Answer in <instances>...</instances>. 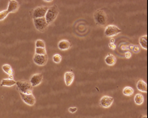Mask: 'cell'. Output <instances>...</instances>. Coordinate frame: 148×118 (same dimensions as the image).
<instances>
[{
  "label": "cell",
  "mask_w": 148,
  "mask_h": 118,
  "mask_svg": "<svg viewBox=\"0 0 148 118\" xmlns=\"http://www.w3.org/2000/svg\"><path fill=\"white\" fill-rule=\"evenodd\" d=\"M58 15H59V9H58L57 5H53L52 7L48 8V11L46 12V15L45 16V18L47 21V23L50 24L53 21L56 20V18Z\"/></svg>",
  "instance_id": "obj_1"
},
{
  "label": "cell",
  "mask_w": 148,
  "mask_h": 118,
  "mask_svg": "<svg viewBox=\"0 0 148 118\" xmlns=\"http://www.w3.org/2000/svg\"><path fill=\"white\" fill-rule=\"evenodd\" d=\"M16 86L20 92L24 94H32V86L31 83L26 81H18L16 82Z\"/></svg>",
  "instance_id": "obj_2"
},
{
  "label": "cell",
  "mask_w": 148,
  "mask_h": 118,
  "mask_svg": "<svg viewBox=\"0 0 148 118\" xmlns=\"http://www.w3.org/2000/svg\"><path fill=\"white\" fill-rule=\"evenodd\" d=\"M94 20L97 24L104 26L108 22V17L105 12L101 10H98L94 14Z\"/></svg>",
  "instance_id": "obj_3"
},
{
  "label": "cell",
  "mask_w": 148,
  "mask_h": 118,
  "mask_svg": "<svg viewBox=\"0 0 148 118\" xmlns=\"http://www.w3.org/2000/svg\"><path fill=\"white\" fill-rule=\"evenodd\" d=\"M33 24L35 25L36 30L40 32H44L46 28H48L49 24L45 20V18H38V19H33Z\"/></svg>",
  "instance_id": "obj_4"
},
{
  "label": "cell",
  "mask_w": 148,
  "mask_h": 118,
  "mask_svg": "<svg viewBox=\"0 0 148 118\" xmlns=\"http://www.w3.org/2000/svg\"><path fill=\"white\" fill-rule=\"evenodd\" d=\"M48 8L47 7H45V6H40V7H37L32 12V16H33V19H38V18H44L45 15H46V12L48 11Z\"/></svg>",
  "instance_id": "obj_5"
},
{
  "label": "cell",
  "mask_w": 148,
  "mask_h": 118,
  "mask_svg": "<svg viewBox=\"0 0 148 118\" xmlns=\"http://www.w3.org/2000/svg\"><path fill=\"white\" fill-rule=\"evenodd\" d=\"M120 32H121V30L120 28H118L117 26H116V25H112V24L108 25L105 28V30H104V34H105V36H108V37L117 35Z\"/></svg>",
  "instance_id": "obj_6"
},
{
  "label": "cell",
  "mask_w": 148,
  "mask_h": 118,
  "mask_svg": "<svg viewBox=\"0 0 148 118\" xmlns=\"http://www.w3.org/2000/svg\"><path fill=\"white\" fill-rule=\"evenodd\" d=\"M20 96H21V98L23 99V101H24L25 104H27L29 106H33L34 104H35V103H36V99L34 97V95L32 94H24V93H21L20 92Z\"/></svg>",
  "instance_id": "obj_7"
},
{
  "label": "cell",
  "mask_w": 148,
  "mask_h": 118,
  "mask_svg": "<svg viewBox=\"0 0 148 118\" xmlns=\"http://www.w3.org/2000/svg\"><path fill=\"white\" fill-rule=\"evenodd\" d=\"M48 61V57L46 55H38L35 54L33 57V62L38 66H45Z\"/></svg>",
  "instance_id": "obj_8"
},
{
  "label": "cell",
  "mask_w": 148,
  "mask_h": 118,
  "mask_svg": "<svg viewBox=\"0 0 148 118\" xmlns=\"http://www.w3.org/2000/svg\"><path fill=\"white\" fill-rule=\"evenodd\" d=\"M112 103H113V98L108 95H104L100 100V106L105 108H109L112 104Z\"/></svg>",
  "instance_id": "obj_9"
},
{
  "label": "cell",
  "mask_w": 148,
  "mask_h": 118,
  "mask_svg": "<svg viewBox=\"0 0 148 118\" xmlns=\"http://www.w3.org/2000/svg\"><path fill=\"white\" fill-rule=\"evenodd\" d=\"M42 79H43V75L41 74H36V75H32L30 78V83L32 87H36L41 83Z\"/></svg>",
  "instance_id": "obj_10"
},
{
  "label": "cell",
  "mask_w": 148,
  "mask_h": 118,
  "mask_svg": "<svg viewBox=\"0 0 148 118\" xmlns=\"http://www.w3.org/2000/svg\"><path fill=\"white\" fill-rule=\"evenodd\" d=\"M74 79H75V75L72 71H67L65 73L64 80L66 86H71L74 82Z\"/></svg>",
  "instance_id": "obj_11"
},
{
  "label": "cell",
  "mask_w": 148,
  "mask_h": 118,
  "mask_svg": "<svg viewBox=\"0 0 148 118\" xmlns=\"http://www.w3.org/2000/svg\"><path fill=\"white\" fill-rule=\"evenodd\" d=\"M18 8H19V3L16 0H10L7 11L8 12V13L16 12L18 10Z\"/></svg>",
  "instance_id": "obj_12"
},
{
  "label": "cell",
  "mask_w": 148,
  "mask_h": 118,
  "mask_svg": "<svg viewBox=\"0 0 148 118\" xmlns=\"http://www.w3.org/2000/svg\"><path fill=\"white\" fill-rule=\"evenodd\" d=\"M58 47L61 50H67L71 47V43L69 42L67 40H62L58 44Z\"/></svg>",
  "instance_id": "obj_13"
},
{
  "label": "cell",
  "mask_w": 148,
  "mask_h": 118,
  "mask_svg": "<svg viewBox=\"0 0 148 118\" xmlns=\"http://www.w3.org/2000/svg\"><path fill=\"white\" fill-rule=\"evenodd\" d=\"M137 88L138 90L142 92H147V84L143 80H138L137 83Z\"/></svg>",
  "instance_id": "obj_14"
},
{
  "label": "cell",
  "mask_w": 148,
  "mask_h": 118,
  "mask_svg": "<svg viewBox=\"0 0 148 118\" xmlns=\"http://www.w3.org/2000/svg\"><path fill=\"white\" fill-rule=\"evenodd\" d=\"M16 84V82L12 79H3L1 81V86L2 87H12Z\"/></svg>",
  "instance_id": "obj_15"
},
{
  "label": "cell",
  "mask_w": 148,
  "mask_h": 118,
  "mask_svg": "<svg viewBox=\"0 0 148 118\" xmlns=\"http://www.w3.org/2000/svg\"><path fill=\"white\" fill-rule=\"evenodd\" d=\"M104 61H105V63H106L108 66H113V65H115V63H116V58H115V56L109 54H108V55L105 57Z\"/></svg>",
  "instance_id": "obj_16"
},
{
  "label": "cell",
  "mask_w": 148,
  "mask_h": 118,
  "mask_svg": "<svg viewBox=\"0 0 148 118\" xmlns=\"http://www.w3.org/2000/svg\"><path fill=\"white\" fill-rule=\"evenodd\" d=\"M2 69H3V71L6 74H8L10 77H12V76H13V71H12V68L10 65H8V64H4L3 66L2 67Z\"/></svg>",
  "instance_id": "obj_17"
},
{
  "label": "cell",
  "mask_w": 148,
  "mask_h": 118,
  "mask_svg": "<svg viewBox=\"0 0 148 118\" xmlns=\"http://www.w3.org/2000/svg\"><path fill=\"white\" fill-rule=\"evenodd\" d=\"M139 44L144 49H147V36L145 35L141 36L139 39Z\"/></svg>",
  "instance_id": "obj_18"
},
{
  "label": "cell",
  "mask_w": 148,
  "mask_h": 118,
  "mask_svg": "<svg viewBox=\"0 0 148 118\" xmlns=\"http://www.w3.org/2000/svg\"><path fill=\"white\" fill-rule=\"evenodd\" d=\"M134 102L137 105H141L144 103V97L142 94H137L134 96Z\"/></svg>",
  "instance_id": "obj_19"
},
{
  "label": "cell",
  "mask_w": 148,
  "mask_h": 118,
  "mask_svg": "<svg viewBox=\"0 0 148 118\" xmlns=\"http://www.w3.org/2000/svg\"><path fill=\"white\" fill-rule=\"evenodd\" d=\"M134 91L133 89V87H124V89H123V94L125 95H126V96H130V95H132L134 94Z\"/></svg>",
  "instance_id": "obj_20"
},
{
  "label": "cell",
  "mask_w": 148,
  "mask_h": 118,
  "mask_svg": "<svg viewBox=\"0 0 148 118\" xmlns=\"http://www.w3.org/2000/svg\"><path fill=\"white\" fill-rule=\"evenodd\" d=\"M35 53L38 55H46V49L43 48H36Z\"/></svg>",
  "instance_id": "obj_21"
},
{
  "label": "cell",
  "mask_w": 148,
  "mask_h": 118,
  "mask_svg": "<svg viewBox=\"0 0 148 118\" xmlns=\"http://www.w3.org/2000/svg\"><path fill=\"white\" fill-rule=\"evenodd\" d=\"M35 45H36V48H43V49H45V43L44 42V40H37Z\"/></svg>",
  "instance_id": "obj_22"
},
{
  "label": "cell",
  "mask_w": 148,
  "mask_h": 118,
  "mask_svg": "<svg viewBox=\"0 0 148 118\" xmlns=\"http://www.w3.org/2000/svg\"><path fill=\"white\" fill-rule=\"evenodd\" d=\"M53 61L55 63H60L62 61V56L58 54H56L53 56Z\"/></svg>",
  "instance_id": "obj_23"
},
{
  "label": "cell",
  "mask_w": 148,
  "mask_h": 118,
  "mask_svg": "<svg viewBox=\"0 0 148 118\" xmlns=\"http://www.w3.org/2000/svg\"><path fill=\"white\" fill-rule=\"evenodd\" d=\"M8 12L7 10H5V11H3V12H0V21L1 20H3L7 16H8Z\"/></svg>",
  "instance_id": "obj_24"
},
{
  "label": "cell",
  "mask_w": 148,
  "mask_h": 118,
  "mask_svg": "<svg viewBox=\"0 0 148 118\" xmlns=\"http://www.w3.org/2000/svg\"><path fill=\"white\" fill-rule=\"evenodd\" d=\"M78 110V108H76V107H74V108H69V112L71 113H75V112H77Z\"/></svg>",
  "instance_id": "obj_25"
},
{
  "label": "cell",
  "mask_w": 148,
  "mask_h": 118,
  "mask_svg": "<svg viewBox=\"0 0 148 118\" xmlns=\"http://www.w3.org/2000/svg\"><path fill=\"white\" fill-rule=\"evenodd\" d=\"M109 48L112 49H116V45L113 43H110L109 44Z\"/></svg>",
  "instance_id": "obj_26"
},
{
  "label": "cell",
  "mask_w": 148,
  "mask_h": 118,
  "mask_svg": "<svg viewBox=\"0 0 148 118\" xmlns=\"http://www.w3.org/2000/svg\"><path fill=\"white\" fill-rule=\"evenodd\" d=\"M130 57H131V54H130V52H127V53L125 54V58H130Z\"/></svg>",
  "instance_id": "obj_27"
},
{
  "label": "cell",
  "mask_w": 148,
  "mask_h": 118,
  "mask_svg": "<svg viewBox=\"0 0 148 118\" xmlns=\"http://www.w3.org/2000/svg\"><path fill=\"white\" fill-rule=\"evenodd\" d=\"M134 51H135V52H138V51H139V49H138V47H134Z\"/></svg>",
  "instance_id": "obj_28"
},
{
  "label": "cell",
  "mask_w": 148,
  "mask_h": 118,
  "mask_svg": "<svg viewBox=\"0 0 148 118\" xmlns=\"http://www.w3.org/2000/svg\"><path fill=\"white\" fill-rule=\"evenodd\" d=\"M111 40H112V43H114V39H112Z\"/></svg>",
  "instance_id": "obj_29"
},
{
  "label": "cell",
  "mask_w": 148,
  "mask_h": 118,
  "mask_svg": "<svg viewBox=\"0 0 148 118\" xmlns=\"http://www.w3.org/2000/svg\"><path fill=\"white\" fill-rule=\"evenodd\" d=\"M142 118H147V116H144V117H143Z\"/></svg>",
  "instance_id": "obj_30"
}]
</instances>
